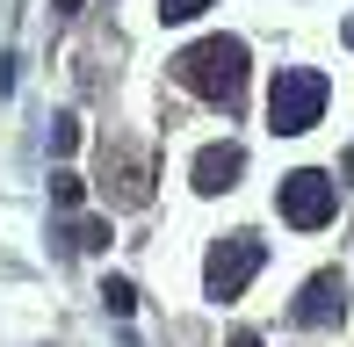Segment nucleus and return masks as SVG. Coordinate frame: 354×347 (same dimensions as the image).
Segmentation results:
<instances>
[{
  "label": "nucleus",
  "instance_id": "1",
  "mask_svg": "<svg viewBox=\"0 0 354 347\" xmlns=\"http://www.w3.org/2000/svg\"><path fill=\"white\" fill-rule=\"evenodd\" d=\"M174 80H181L188 94H203V102L232 109L239 94H246V44H239V37H203V44H188V51L174 58Z\"/></svg>",
  "mask_w": 354,
  "mask_h": 347
},
{
  "label": "nucleus",
  "instance_id": "2",
  "mask_svg": "<svg viewBox=\"0 0 354 347\" xmlns=\"http://www.w3.org/2000/svg\"><path fill=\"white\" fill-rule=\"evenodd\" d=\"M326 73L318 66H282L275 73V94H268V131L275 138H304L318 116H326Z\"/></svg>",
  "mask_w": 354,
  "mask_h": 347
},
{
  "label": "nucleus",
  "instance_id": "3",
  "mask_svg": "<svg viewBox=\"0 0 354 347\" xmlns=\"http://www.w3.org/2000/svg\"><path fill=\"white\" fill-rule=\"evenodd\" d=\"M275 210H282V225H297V232H326L333 210H340V181L318 174V167H297V174H282Z\"/></svg>",
  "mask_w": 354,
  "mask_h": 347
},
{
  "label": "nucleus",
  "instance_id": "4",
  "mask_svg": "<svg viewBox=\"0 0 354 347\" xmlns=\"http://www.w3.org/2000/svg\"><path fill=\"white\" fill-rule=\"evenodd\" d=\"M261 261H268V246L253 239V232H232V239H217L210 261H203V290L224 304V297H239L253 275H261Z\"/></svg>",
  "mask_w": 354,
  "mask_h": 347
},
{
  "label": "nucleus",
  "instance_id": "5",
  "mask_svg": "<svg viewBox=\"0 0 354 347\" xmlns=\"http://www.w3.org/2000/svg\"><path fill=\"white\" fill-rule=\"evenodd\" d=\"M340 319H347V275H340V268H326V275L304 282V297H297V326H340Z\"/></svg>",
  "mask_w": 354,
  "mask_h": 347
},
{
  "label": "nucleus",
  "instance_id": "6",
  "mask_svg": "<svg viewBox=\"0 0 354 347\" xmlns=\"http://www.w3.org/2000/svg\"><path fill=\"white\" fill-rule=\"evenodd\" d=\"M239 174H246L239 145H203L196 152V196H224V188H239Z\"/></svg>",
  "mask_w": 354,
  "mask_h": 347
},
{
  "label": "nucleus",
  "instance_id": "7",
  "mask_svg": "<svg viewBox=\"0 0 354 347\" xmlns=\"http://www.w3.org/2000/svg\"><path fill=\"white\" fill-rule=\"evenodd\" d=\"M102 304H109V319H131V311H138V290H131L123 275H109V282H102Z\"/></svg>",
  "mask_w": 354,
  "mask_h": 347
},
{
  "label": "nucleus",
  "instance_id": "8",
  "mask_svg": "<svg viewBox=\"0 0 354 347\" xmlns=\"http://www.w3.org/2000/svg\"><path fill=\"white\" fill-rule=\"evenodd\" d=\"M80 196H87V181H80L73 167H58V174H51V203H66V210H80Z\"/></svg>",
  "mask_w": 354,
  "mask_h": 347
},
{
  "label": "nucleus",
  "instance_id": "9",
  "mask_svg": "<svg viewBox=\"0 0 354 347\" xmlns=\"http://www.w3.org/2000/svg\"><path fill=\"white\" fill-rule=\"evenodd\" d=\"M73 246H80V254H102V246H109V225H102V217H80V225H73Z\"/></svg>",
  "mask_w": 354,
  "mask_h": 347
},
{
  "label": "nucleus",
  "instance_id": "10",
  "mask_svg": "<svg viewBox=\"0 0 354 347\" xmlns=\"http://www.w3.org/2000/svg\"><path fill=\"white\" fill-rule=\"evenodd\" d=\"M51 152H58V160H73V152H80V123H73V116L51 123Z\"/></svg>",
  "mask_w": 354,
  "mask_h": 347
},
{
  "label": "nucleus",
  "instance_id": "11",
  "mask_svg": "<svg viewBox=\"0 0 354 347\" xmlns=\"http://www.w3.org/2000/svg\"><path fill=\"white\" fill-rule=\"evenodd\" d=\"M210 0H159V22H196Z\"/></svg>",
  "mask_w": 354,
  "mask_h": 347
},
{
  "label": "nucleus",
  "instance_id": "12",
  "mask_svg": "<svg viewBox=\"0 0 354 347\" xmlns=\"http://www.w3.org/2000/svg\"><path fill=\"white\" fill-rule=\"evenodd\" d=\"M232 347H261V333H232Z\"/></svg>",
  "mask_w": 354,
  "mask_h": 347
},
{
  "label": "nucleus",
  "instance_id": "13",
  "mask_svg": "<svg viewBox=\"0 0 354 347\" xmlns=\"http://www.w3.org/2000/svg\"><path fill=\"white\" fill-rule=\"evenodd\" d=\"M51 8H58V15H80V0H51Z\"/></svg>",
  "mask_w": 354,
  "mask_h": 347
},
{
  "label": "nucleus",
  "instance_id": "14",
  "mask_svg": "<svg viewBox=\"0 0 354 347\" xmlns=\"http://www.w3.org/2000/svg\"><path fill=\"white\" fill-rule=\"evenodd\" d=\"M340 174H347V188H354V152H347V160H340Z\"/></svg>",
  "mask_w": 354,
  "mask_h": 347
},
{
  "label": "nucleus",
  "instance_id": "15",
  "mask_svg": "<svg viewBox=\"0 0 354 347\" xmlns=\"http://www.w3.org/2000/svg\"><path fill=\"white\" fill-rule=\"evenodd\" d=\"M340 37H347V44H354V22H347V29H340Z\"/></svg>",
  "mask_w": 354,
  "mask_h": 347
}]
</instances>
